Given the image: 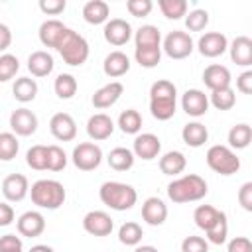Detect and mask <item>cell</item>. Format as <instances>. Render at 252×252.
I'll use <instances>...</instances> for the list:
<instances>
[{"instance_id":"1","label":"cell","mask_w":252,"mask_h":252,"mask_svg":"<svg viewBox=\"0 0 252 252\" xmlns=\"http://www.w3.org/2000/svg\"><path fill=\"white\" fill-rule=\"evenodd\" d=\"M177 89L171 81L159 79L150 87V112L158 120H169L177 108Z\"/></svg>"},{"instance_id":"2","label":"cell","mask_w":252,"mask_h":252,"mask_svg":"<svg viewBox=\"0 0 252 252\" xmlns=\"http://www.w3.org/2000/svg\"><path fill=\"white\" fill-rule=\"evenodd\" d=\"M207 181L197 173H187L179 179H173L167 185V197L173 203H193L201 201L207 195Z\"/></svg>"},{"instance_id":"3","label":"cell","mask_w":252,"mask_h":252,"mask_svg":"<svg viewBox=\"0 0 252 252\" xmlns=\"http://www.w3.org/2000/svg\"><path fill=\"white\" fill-rule=\"evenodd\" d=\"M98 197L100 201L114 209V211H128L136 205L138 201V193L132 185L128 183H120V181H106L100 185L98 189Z\"/></svg>"},{"instance_id":"4","label":"cell","mask_w":252,"mask_h":252,"mask_svg":"<svg viewBox=\"0 0 252 252\" xmlns=\"http://www.w3.org/2000/svg\"><path fill=\"white\" fill-rule=\"evenodd\" d=\"M32 195V203L37 205L39 209H49L55 211L65 203V187L63 183L55 181V179H39L32 185L30 189Z\"/></svg>"},{"instance_id":"5","label":"cell","mask_w":252,"mask_h":252,"mask_svg":"<svg viewBox=\"0 0 252 252\" xmlns=\"http://www.w3.org/2000/svg\"><path fill=\"white\" fill-rule=\"evenodd\" d=\"M57 51L63 57V61L67 65H71V67H79L89 59V43H87V39L81 33H77L75 30H71V28L65 32L61 43L57 45Z\"/></svg>"},{"instance_id":"6","label":"cell","mask_w":252,"mask_h":252,"mask_svg":"<svg viewBox=\"0 0 252 252\" xmlns=\"http://www.w3.org/2000/svg\"><path fill=\"white\" fill-rule=\"evenodd\" d=\"M205 159H207V165L220 175H232L240 169V158L228 146H220V144L211 146L207 150Z\"/></svg>"},{"instance_id":"7","label":"cell","mask_w":252,"mask_h":252,"mask_svg":"<svg viewBox=\"0 0 252 252\" xmlns=\"http://www.w3.org/2000/svg\"><path fill=\"white\" fill-rule=\"evenodd\" d=\"M73 163L81 171H93L102 161V150L94 142H81L73 150Z\"/></svg>"},{"instance_id":"8","label":"cell","mask_w":252,"mask_h":252,"mask_svg":"<svg viewBox=\"0 0 252 252\" xmlns=\"http://www.w3.org/2000/svg\"><path fill=\"white\" fill-rule=\"evenodd\" d=\"M161 49H163L165 55L171 57V59H185V57H189L191 51H193V39H191V35H189L187 32L173 30V32H169V33L165 35Z\"/></svg>"},{"instance_id":"9","label":"cell","mask_w":252,"mask_h":252,"mask_svg":"<svg viewBox=\"0 0 252 252\" xmlns=\"http://www.w3.org/2000/svg\"><path fill=\"white\" fill-rule=\"evenodd\" d=\"M83 228L93 236H108L114 228V222L104 211H89L83 217Z\"/></svg>"},{"instance_id":"10","label":"cell","mask_w":252,"mask_h":252,"mask_svg":"<svg viewBox=\"0 0 252 252\" xmlns=\"http://www.w3.org/2000/svg\"><path fill=\"white\" fill-rule=\"evenodd\" d=\"M197 47H199V53L203 57H211L213 59V57L222 55L228 49V39L220 32H207L205 35L199 37Z\"/></svg>"},{"instance_id":"11","label":"cell","mask_w":252,"mask_h":252,"mask_svg":"<svg viewBox=\"0 0 252 252\" xmlns=\"http://www.w3.org/2000/svg\"><path fill=\"white\" fill-rule=\"evenodd\" d=\"M102 33H104V39L110 45L120 47V45H124V43L130 41V37H132V26L126 20H122V18H112V20H108L104 24Z\"/></svg>"},{"instance_id":"12","label":"cell","mask_w":252,"mask_h":252,"mask_svg":"<svg viewBox=\"0 0 252 252\" xmlns=\"http://www.w3.org/2000/svg\"><path fill=\"white\" fill-rule=\"evenodd\" d=\"M10 128L16 136H32L37 130V116L30 108H16L10 114Z\"/></svg>"},{"instance_id":"13","label":"cell","mask_w":252,"mask_h":252,"mask_svg":"<svg viewBox=\"0 0 252 252\" xmlns=\"http://www.w3.org/2000/svg\"><path fill=\"white\" fill-rule=\"evenodd\" d=\"M159 152H161V142L156 134L144 132V134H138L134 138V148H132L134 158H142V159L150 161V159L158 158Z\"/></svg>"},{"instance_id":"14","label":"cell","mask_w":252,"mask_h":252,"mask_svg":"<svg viewBox=\"0 0 252 252\" xmlns=\"http://www.w3.org/2000/svg\"><path fill=\"white\" fill-rule=\"evenodd\" d=\"M49 130L61 142H71L77 136V124H75L73 116L67 112H55L49 120Z\"/></svg>"},{"instance_id":"15","label":"cell","mask_w":252,"mask_h":252,"mask_svg":"<svg viewBox=\"0 0 252 252\" xmlns=\"http://www.w3.org/2000/svg\"><path fill=\"white\" fill-rule=\"evenodd\" d=\"M181 108L185 110V114L199 118L209 110V96L199 89H189L181 96Z\"/></svg>"},{"instance_id":"16","label":"cell","mask_w":252,"mask_h":252,"mask_svg":"<svg viewBox=\"0 0 252 252\" xmlns=\"http://www.w3.org/2000/svg\"><path fill=\"white\" fill-rule=\"evenodd\" d=\"M122 93H124V85L118 83V81H110L108 85H104L98 91H94V94L91 98L93 100V106L98 108V110L110 108L112 104L118 102V98L122 96Z\"/></svg>"},{"instance_id":"17","label":"cell","mask_w":252,"mask_h":252,"mask_svg":"<svg viewBox=\"0 0 252 252\" xmlns=\"http://www.w3.org/2000/svg\"><path fill=\"white\" fill-rule=\"evenodd\" d=\"M16 226H18V232L22 236L35 238V236H39L45 230V219L37 211H26L24 215H20Z\"/></svg>"},{"instance_id":"18","label":"cell","mask_w":252,"mask_h":252,"mask_svg":"<svg viewBox=\"0 0 252 252\" xmlns=\"http://www.w3.org/2000/svg\"><path fill=\"white\" fill-rule=\"evenodd\" d=\"M230 81H232L230 71H228V67H224V65L213 63V65H209V67L203 71V83H205L207 89H211V93H213V91H219V89L230 87Z\"/></svg>"},{"instance_id":"19","label":"cell","mask_w":252,"mask_h":252,"mask_svg":"<svg viewBox=\"0 0 252 252\" xmlns=\"http://www.w3.org/2000/svg\"><path fill=\"white\" fill-rule=\"evenodd\" d=\"M2 193L8 201L16 203V201H22L28 193H30V183H28V177L22 175V173H12L8 175L4 181H2Z\"/></svg>"},{"instance_id":"20","label":"cell","mask_w":252,"mask_h":252,"mask_svg":"<svg viewBox=\"0 0 252 252\" xmlns=\"http://www.w3.org/2000/svg\"><path fill=\"white\" fill-rule=\"evenodd\" d=\"M69 28L59 22V20H45L41 26H39V41L45 45V47H53L57 49V45L61 43L65 32Z\"/></svg>"},{"instance_id":"21","label":"cell","mask_w":252,"mask_h":252,"mask_svg":"<svg viewBox=\"0 0 252 252\" xmlns=\"http://www.w3.org/2000/svg\"><path fill=\"white\" fill-rule=\"evenodd\" d=\"M142 219L152 226L163 224L167 219V205L159 197H148L142 205Z\"/></svg>"},{"instance_id":"22","label":"cell","mask_w":252,"mask_h":252,"mask_svg":"<svg viewBox=\"0 0 252 252\" xmlns=\"http://www.w3.org/2000/svg\"><path fill=\"white\" fill-rule=\"evenodd\" d=\"M112 132H114V122L104 112L93 114L89 118V122H87V134L93 140H106V138H110Z\"/></svg>"},{"instance_id":"23","label":"cell","mask_w":252,"mask_h":252,"mask_svg":"<svg viewBox=\"0 0 252 252\" xmlns=\"http://www.w3.org/2000/svg\"><path fill=\"white\" fill-rule=\"evenodd\" d=\"M230 49V59L240 65V67H248L252 65V39L248 35H238L232 39V43L228 45Z\"/></svg>"},{"instance_id":"24","label":"cell","mask_w":252,"mask_h":252,"mask_svg":"<svg viewBox=\"0 0 252 252\" xmlns=\"http://www.w3.org/2000/svg\"><path fill=\"white\" fill-rule=\"evenodd\" d=\"M102 71L104 75L116 79V77H122L130 71V59L124 51H110L106 57H104V63H102Z\"/></svg>"},{"instance_id":"25","label":"cell","mask_w":252,"mask_h":252,"mask_svg":"<svg viewBox=\"0 0 252 252\" xmlns=\"http://www.w3.org/2000/svg\"><path fill=\"white\" fill-rule=\"evenodd\" d=\"M108 14H110V8L104 0H89L85 6H83V18L87 24H106L108 22Z\"/></svg>"},{"instance_id":"26","label":"cell","mask_w":252,"mask_h":252,"mask_svg":"<svg viewBox=\"0 0 252 252\" xmlns=\"http://www.w3.org/2000/svg\"><path fill=\"white\" fill-rule=\"evenodd\" d=\"M53 65H55L53 63V57L47 51H43V49L33 51L28 57V69H30V73L33 77H47L53 71Z\"/></svg>"},{"instance_id":"27","label":"cell","mask_w":252,"mask_h":252,"mask_svg":"<svg viewBox=\"0 0 252 252\" xmlns=\"http://www.w3.org/2000/svg\"><path fill=\"white\" fill-rule=\"evenodd\" d=\"M181 138L191 148H201L209 140V130L201 122H187L181 130Z\"/></svg>"},{"instance_id":"28","label":"cell","mask_w":252,"mask_h":252,"mask_svg":"<svg viewBox=\"0 0 252 252\" xmlns=\"http://www.w3.org/2000/svg\"><path fill=\"white\" fill-rule=\"evenodd\" d=\"M185 165H187V158L177 150L167 152L159 158V169L163 175H177L185 169Z\"/></svg>"},{"instance_id":"29","label":"cell","mask_w":252,"mask_h":252,"mask_svg":"<svg viewBox=\"0 0 252 252\" xmlns=\"http://www.w3.org/2000/svg\"><path fill=\"white\" fill-rule=\"evenodd\" d=\"M134 39H136V47H161V33L152 24L138 28Z\"/></svg>"},{"instance_id":"30","label":"cell","mask_w":252,"mask_h":252,"mask_svg":"<svg viewBox=\"0 0 252 252\" xmlns=\"http://www.w3.org/2000/svg\"><path fill=\"white\" fill-rule=\"evenodd\" d=\"M108 165L114 169V171H128L132 165H134V154H132V150H128V148H114V150H110V154H108Z\"/></svg>"},{"instance_id":"31","label":"cell","mask_w":252,"mask_h":252,"mask_svg":"<svg viewBox=\"0 0 252 252\" xmlns=\"http://www.w3.org/2000/svg\"><path fill=\"white\" fill-rule=\"evenodd\" d=\"M12 93H14V98L16 100L30 102L37 94V83L33 79H30V77H20V79H16V83L12 87Z\"/></svg>"},{"instance_id":"32","label":"cell","mask_w":252,"mask_h":252,"mask_svg":"<svg viewBox=\"0 0 252 252\" xmlns=\"http://www.w3.org/2000/svg\"><path fill=\"white\" fill-rule=\"evenodd\" d=\"M252 140V128L248 124H234L230 130H228V146L234 148V150H244L248 148Z\"/></svg>"},{"instance_id":"33","label":"cell","mask_w":252,"mask_h":252,"mask_svg":"<svg viewBox=\"0 0 252 252\" xmlns=\"http://www.w3.org/2000/svg\"><path fill=\"white\" fill-rule=\"evenodd\" d=\"M77 87H79V85H77V79H75L73 75H69V73L57 75V79H55V83H53L55 94H57L59 98H63V100L73 98L75 93H77Z\"/></svg>"},{"instance_id":"34","label":"cell","mask_w":252,"mask_h":252,"mask_svg":"<svg viewBox=\"0 0 252 252\" xmlns=\"http://www.w3.org/2000/svg\"><path fill=\"white\" fill-rule=\"evenodd\" d=\"M219 215H220V211L215 209L213 205H199L193 213V220L201 230H209L215 224V220L219 219Z\"/></svg>"},{"instance_id":"35","label":"cell","mask_w":252,"mask_h":252,"mask_svg":"<svg viewBox=\"0 0 252 252\" xmlns=\"http://www.w3.org/2000/svg\"><path fill=\"white\" fill-rule=\"evenodd\" d=\"M142 236H144V230H142V226H140L138 222H134V220L124 222V224L118 228V240H120L122 244H126V246H138L140 240H142Z\"/></svg>"},{"instance_id":"36","label":"cell","mask_w":252,"mask_h":252,"mask_svg":"<svg viewBox=\"0 0 252 252\" xmlns=\"http://www.w3.org/2000/svg\"><path fill=\"white\" fill-rule=\"evenodd\" d=\"M118 126L124 134H138L142 128V116L134 108H126L118 116Z\"/></svg>"},{"instance_id":"37","label":"cell","mask_w":252,"mask_h":252,"mask_svg":"<svg viewBox=\"0 0 252 252\" xmlns=\"http://www.w3.org/2000/svg\"><path fill=\"white\" fill-rule=\"evenodd\" d=\"M236 102V94L230 87L226 89H219V91H213L211 93V98H209V104H213L217 110H230Z\"/></svg>"},{"instance_id":"38","label":"cell","mask_w":252,"mask_h":252,"mask_svg":"<svg viewBox=\"0 0 252 252\" xmlns=\"http://www.w3.org/2000/svg\"><path fill=\"white\" fill-rule=\"evenodd\" d=\"M20 150V142L14 132H0V159L10 161L16 158Z\"/></svg>"},{"instance_id":"39","label":"cell","mask_w":252,"mask_h":252,"mask_svg":"<svg viewBox=\"0 0 252 252\" xmlns=\"http://www.w3.org/2000/svg\"><path fill=\"white\" fill-rule=\"evenodd\" d=\"M134 57L140 63V67L152 69L161 59V47H136L134 49Z\"/></svg>"},{"instance_id":"40","label":"cell","mask_w":252,"mask_h":252,"mask_svg":"<svg viewBox=\"0 0 252 252\" xmlns=\"http://www.w3.org/2000/svg\"><path fill=\"white\" fill-rule=\"evenodd\" d=\"M205 232H207V240L211 244H222L226 240V236H228V220H226V215L220 211V215L215 220V224L209 230H205Z\"/></svg>"},{"instance_id":"41","label":"cell","mask_w":252,"mask_h":252,"mask_svg":"<svg viewBox=\"0 0 252 252\" xmlns=\"http://www.w3.org/2000/svg\"><path fill=\"white\" fill-rule=\"evenodd\" d=\"M26 163L37 171L47 169V146H41V144L32 146L26 154Z\"/></svg>"},{"instance_id":"42","label":"cell","mask_w":252,"mask_h":252,"mask_svg":"<svg viewBox=\"0 0 252 252\" xmlns=\"http://www.w3.org/2000/svg\"><path fill=\"white\" fill-rule=\"evenodd\" d=\"M158 6L167 20H179L187 14V2L185 0H159Z\"/></svg>"},{"instance_id":"43","label":"cell","mask_w":252,"mask_h":252,"mask_svg":"<svg viewBox=\"0 0 252 252\" xmlns=\"http://www.w3.org/2000/svg\"><path fill=\"white\" fill-rule=\"evenodd\" d=\"M18 69H20V61L16 55H12V53L0 55V83H6L12 77H16Z\"/></svg>"},{"instance_id":"44","label":"cell","mask_w":252,"mask_h":252,"mask_svg":"<svg viewBox=\"0 0 252 252\" xmlns=\"http://www.w3.org/2000/svg\"><path fill=\"white\" fill-rule=\"evenodd\" d=\"M67 165V154L59 146H47V169L49 171H61Z\"/></svg>"},{"instance_id":"45","label":"cell","mask_w":252,"mask_h":252,"mask_svg":"<svg viewBox=\"0 0 252 252\" xmlns=\"http://www.w3.org/2000/svg\"><path fill=\"white\" fill-rule=\"evenodd\" d=\"M207 24H209V12L207 10L197 8L189 14H185V26L189 32H201L207 28Z\"/></svg>"},{"instance_id":"46","label":"cell","mask_w":252,"mask_h":252,"mask_svg":"<svg viewBox=\"0 0 252 252\" xmlns=\"http://www.w3.org/2000/svg\"><path fill=\"white\" fill-rule=\"evenodd\" d=\"M181 252H209V242L203 236H185L181 242Z\"/></svg>"},{"instance_id":"47","label":"cell","mask_w":252,"mask_h":252,"mask_svg":"<svg viewBox=\"0 0 252 252\" xmlns=\"http://www.w3.org/2000/svg\"><path fill=\"white\" fill-rule=\"evenodd\" d=\"M152 8H154L152 0H128V2H126V10H128L132 16H136V18L148 16V14L152 12Z\"/></svg>"},{"instance_id":"48","label":"cell","mask_w":252,"mask_h":252,"mask_svg":"<svg viewBox=\"0 0 252 252\" xmlns=\"http://www.w3.org/2000/svg\"><path fill=\"white\" fill-rule=\"evenodd\" d=\"M67 2L65 0H39V10L47 16H57L65 10Z\"/></svg>"},{"instance_id":"49","label":"cell","mask_w":252,"mask_h":252,"mask_svg":"<svg viewBox=\"0 0 252 252\" xmlns=\"http://www.w3.org/2000/svg\"><path fill=\"white\" fill-rule=\"evenodd\" d=\"M14 250H22V238L16 234L0 236V252H14Z\"/></svg>"},{"instance_id":"50","label":"cell","mask_w":252,"mask_h":252,"mask_svg":"<svg viewBox=\"0 0 252 252\" xmlns=\"http://www.w3.org/2000/svg\"><path fill=\"white\" fill-rule=\"evenodd\" d=\"M238 203L244 211H252V181L242 183V187L238 189Z\"/></svg>"},{"instance_id":"51","label":"cell","mask_w":252,"mask_h":252,"mask_svg":"<svg viewBox=\"0 0 252 252\" xmlns=\"http://www.w3.org/2000/svg\"><path fill=\"white\" fill-rule=\"evenodd\" d=\"M228 252H252V242L248 236H234L228 246H226Z\"/></svg>"},{"instance_id":"52","label":"cell","mask_w":252,"mask_h":252,"mask_svg":"<svg viewBox=\"0 0 252 252\" xmlns=\"http://www.w3.org/2000/svg\"><path fill=\"white\" fill-rule=\"evenodd\" d=\"M236 89L242 94H250L252 93V71H244L236 77Z\"/></svg>"},{"instance_id":"53","label":"cell","mask_w":252,"mask_h":252,"mask_svg":"<svg viewBox=\"0 0 252 252\" xmlns=\"http://www.w3.org/2000/svg\"><path fill=\"white\" fill-rule=\"evenodd\" d=\"M14 222V209L8 203H0V226H8Z\"/></svg>"},{"instance_id":"54","label":"cell","mask_w":252,"mask_h":252,"mask_svg":"<svg viewBox=\"0 0 252 252\" xmlns=\"http://www.w3.org/2000/svg\"><path fill=\"white\" fill-rule=\"evenodd\" d=\"M12 43V32L6 24H0V51H6Z\"/></svg>"},{"instance_id":"55","label":"cell","mask_w":252,"mask_h":252,"mask_svg":"<svg viewBox=\"0 0 252 252\" xmlns=\"http://www.w3.org/2000/svg\"><path fill=\"white\" fill-rule=\"evenodd\" d=\"M30 252H55V250L51 246H47V244H35V246L30 248Z\"/></svg>"},{"instance_id":"56","label":"cell","mask_w":252,"mask_h":252,"mask_svg":"<svg viewBox=\"0 0 252 252\" xmlns=\"http://www.w3.org/2000/svg\"><path fill=\"white\" fill-rule=\"evenodd\" d=\"M134 252H158L156 246H150V244H144V246H136Z\"/></svg>"},{"instance_id":"57","label":"cell","mask_w":252,"mask_h":252,"mask_svg":"<svg viewBox=\"0 0 252 252\" xmlns=\"http://www.w3.org/2000/svg\"><path fill=\"white\" fill-rule=\"evenodd\" d=\"M14 252H22V250H14Z\"/></svg>"}]
</instances>
